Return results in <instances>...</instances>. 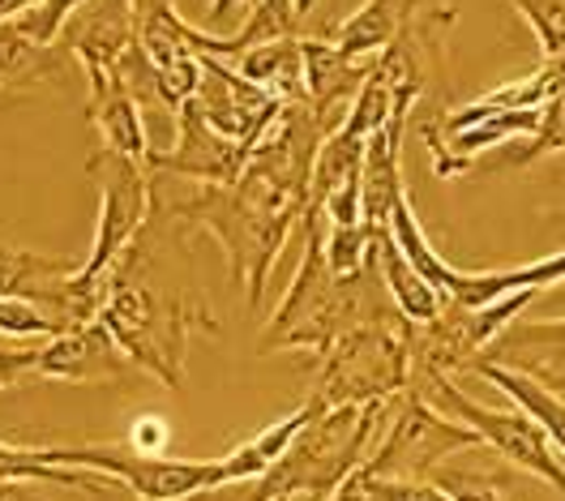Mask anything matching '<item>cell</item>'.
<instances>
[{"label":"cell","mask_w":565,"mask_h":501,"mask_svg":"<svg viewBox=\"0 0 565 501\" xmlns=\"http://www.w3.org/2000/svg\"><path fill=\"white\" fill-rule=\"evenodd\" d=\"M257 0H211V13H206V26H223L236 9H253Z\"/></svg>","instance_id":"d590c367"},{"label":"cell","mask_w":565,"mask_h":501,"mask_svg":"<svg viewBox=\"0 0 565 501\" xmlns=\"http://www.w3.org/2000/svg\"><path fill=\"white\" fill-rule=\"evenodd\" d=\"M535 129H540V111H493V116H484L480 125H471L462 134H437V120H428L424 125V146L433 154V177H462L476 154L510 142V138H535Z\"/></svg>","instance_id":"e0dca14e"},{"label":"cell","mask_w":565,"mask_h":501,"mask_svg":"<svg viewBox=\"0 0 565 501\" xmlns=\"http://www.w3.org/2000/svg\"><path fill=\"white\" fill-rule=\"evenodd\" d=\"M386 232H390V241L398 245V253L420 270L424 279L433 287H441L446 291V279H450V262L441 257V253L428 245V236H424V227H420V218H416V211H412V202L403 198L398 206H394V215H390V223H386Z\"/></svg>","instance_id":"4316f807"},{"label":"cell","mask_w":565,"mask_h":501,"mask_svg":"<svg viewBox=\"0 0 565 501\" xmlns=\"http://www.w3.org/2000/svg\"><path fill=\"white\" fill-rule=\"evenodd\" d=\"M377 270H382V284H386L394 309L412 326L433 322V318L446 309V291L428 284L420 270L398 253V245L390 241V232L377 236Z\"/></svg>","instance_id":"cb8c5ba5"},{"label":"cell","mask_w":565,"mask_h":501,"mask_svg":"<svg viewBox=\"0 0 565 501\" xmlns=\"http://www.w3.org/2000/svg\"><path fill=\"white\" fill-rule=\"evenodd\" d=\"M0 334H9V339H31V343H47V339L65 334V326L56 322L43 305L0 296Z\"/></svg>","instance_id":"f546056e"},{"label":"cell","mask_w":565,"mask_h":501,"mask_svg":"<svg viewBox=\"0 0 565 501\" xmlns=\"http://www.w3.org/2000/svg\"><path fill=\"white\" fill-rule=\"evenodd\" d=\"M138 39V4L134 0H86L61 31V47L82 61L86 77L116 73L120 56Z\"/></svg>","instance_id":"7c38bea8"},{"label":"cell","mask_w":565,"mask_h":501,"mask_svg":"<svg viewBox=\"0 0 565 501\" xmlns=\"http://www.w3.org/2000/svg\"><path fill=\"white\" fill-rule=\"evenodd\" d=\"M565 150V86L540 108V129H535V138H531L510 163L514 168H531L535 159H544V154H562Z\"/></svg>","instance_id":"4dcf8cb0"},{"label":"cell","mask_w":565,"mask_h":501,"mask_svg":"<svg viewBox=\"0 0 565 501\" xmlns=\"http://www.w3.org/2000/svg\"><path fill=\"white\" fill-rule=\"evenodd\" d=\"M300 47H305V104L313 108V116L321 120V129L334 134V129L348 120L360 86L369 82L373 61L343 56L330 39H321V35H305Z\"/></svg>","instance_id":"5bb4252c"},{"label":"cell","mask_w":565,"mask_h":501,"mask_svg":"<svg viewBox=\"0 0 565 501\" xmlns=\"http://www.w3.org/2000/svg\"><path fill=\"white\" fill-rule=\"evenodd\" d=\"M309 420H313V407L305 403L300 412H287V416H282V420H275L270 429H262L257 437L241 441L232 455H223L227 484H232V480H262V476L279 463L282 455H287V446L296 441V433L305 429Z\"/></svg>","instance_id":"484cf974"},{"label":"cell","mask_w":565,"mask_h":501,"mask_svg":"<svg viewBox=\"0 0 565 501\" xmlns=\"http://www.w3.org/2000/svg\"><path fill=\"white\" fill-rule=\"evenodd\" d=\"M471 369H476L484 382H493L497 391L505 394L514 407H523L531 420L548 433L553 450H557V455H565V394L548 391L540 377L519 373V369H510V364H497V360H489V356H480Z\"/></svg>","instance_id":"44dd1931"},{"label":"cell","mask_w":565,"mask_h":501,"mask_svg":"<svg viewBox=\"0 0 565 501\" xmlns=\"http://www.w3.org/2000/svg\"><path fill=\"white\" fill-rule=\"evenodd\" d=\"M43 459L56 467L111 476L138 501H193L227 484L223 459H168L125 446H43Z\"/></svg>","instance_id":"52a82bcc"},{"label":"cell","mask_w":565,"mask_h":501,"mask_svg":"<svg viewBox=\"0 0 565 501\" xmlns=\"http://www.w3.org/2000/svg\"><path fill=\"white\" fill-rule=\"evenodd\" d=\"M77 270H82V262H73V257H47V253L0 245V296L43 305L65 330L73 326V279H77Z\"/></svg>","instance_id":"9a60e30c"},{"label":"cell","mask_w":565,"mask_h":501,"mask_svg":"<svg viewBox=\"0 0 565 501\" xmlns=\"http://www.w3.org/2000/svg\"><path fill=\"white\" fill-rule=\"evenodd\" d=\"M441 484L450 489V498H455V501H505L493 484H489V480H462V476H446Z\"/></svg>","instance_id":"e575fe53"},{"label":"cell","mask_w":565,"mask_h":501,"mask_svg":"<svg viewBox=\"0 0 565 501\" xmlns=\"http://www.w3.org/2000/svg\"><path fill=\"white\" fill-rule=\"evenodd\" d=\"M416 99H398V108L386 125L369 138V150H364V172H360V189H364V223L386 232L394 206L407 198L403 189V129H407V111H412Z\"/></svg>","instance_id":"2e32d148"},{"label":"cell","mask_w":565,"mask_h":501,"mask_svg":"<svg viewBox=\"0 0 565 501\" xmlns=\"http://www.w3.org/2000/svg\"><path fill=\"white\" fill-rule=\"evenodd\" d=\"M134 364L120 352V343L107 334L104 322L70 326L65 334L39 343V360H35V377H43V382H77V386L116 382Z\"/></svg>","instance_id":"4fadbf2b"},{"label":"cell","mask_w":565,"mask_h":501,"mask_svg":"<svg viewBox=\"0 0 565 501\" xmlns=\"http://www.w3.org/2000/svg\"><path fill=\"white\" fill-rule=\"evenodd\" d=\"M412 391L428 398L437 412L462 420L467 429L480 433L484 446H493L505 463H514L519 471H531L540 480H548L557 493H565V463L557 459L548 433L531 420L523 407H484L471 394L455 386V377H428V382H412Z\"/></svg>","instance_id":"ba28073f"},{"label":"cell","mask_w":565,"mask_h":501,"mask_svg":"<svg viewBox=\"0 0 565 501\" xmlns=\"http://www.w3.org/2000/svg\"><path fill=\"white\" fill-rule=\"evenodd\" d=\"M236 73L248 77L253 86H262L279 104H300L305 99V47H300V35L270 39L262 47H248L245 56L236 61Z\"/></svg>","instance_id":"603a6c76"},{"label":"cell","mask_w":565,"mask_h":501,"mask_svg":"<svg viewBox=\"0 0 565 501\" xmlns=\"http://www.w3.org/2000/svg\"><path fill=\"white\" fill-rule=\"evenodd\" d=\"M305 253L296 266V279L287 287V296L279 300L275 318L262 330L257 352H318L326 356L334 348V339H343L348 330L377 318H403L390 300L382 270H377V245L373 257L360 275H334L330 257H326V218L313 206L305 223Z\"/></svg>","instance_id":"7a4b0ae2"},{"label":"cell","mask_w":565,"mask_h":501,"mask_svg":"<svg viewBox=\"0 0 565 501\" xmlns=\"http://www.w3.org/2000/svg\"><path fill=\"white\" fill-rule=\"evenodd\" d=\"M104 309L99 322L120 343L134 369L150 373L154 382L180 391L184 386V356L198 330H214L202 291H168L150 279V253L146 241H134L120 253V262L104 275Z\"/></svg>","instance_id":"3957f363"},{"label":"cell","mask_w":565,"mask_h":501,"mask_svg":"<svg viewBox=\"0 0 565 501\" xmlns=\"http://www.w3.org/2000/svg\"><path fill=\"white\" fill-rule=\"evenodd\" d=\"M565 284V249L553 257H540L527 266H510V270H450L446 279V300L467 305V309H484L497 305L514 291H544V287Z\"/></svg>","instance_id":"ac0fdd59"},{"label":"cell","mask_w":565,"mask_h":501,"mask_svg":"<svg viewBox=\"0 0 565 501\" xmlns=\"http://www.w3.org/2000/svg\"><path fill=\"white\" fill-rule=\"evenodd\" d=\"M86 0H43L39 9H31L26 18H18V31L31 35L35 43H56L61 31L70 26V18L82 9Z\"/></svg>","instance_id":"d6a6232c"},{"label":"cell","mask_w":565,"mask_h":501,"mask_svg":"<svg viewBox=\"0 0 565 501\" xmlns=\"http://www.w3.org/2000/svg\"><path fill=\"white\" fill-rule=\"evenodd\" d=\"M90 177H99V223H95V245L90 257L82 262L86 279L107 275L120 253L141 236V227L154 215V177L138 159L111 154L99 146V154H90Z\"/></svg>","instance_id":"9c48e42d"},{"label":"cell","mask_w":565,"mask_h":501,"mask_svg":"<svg viewBox=\"0 0 565 501\" xmlns=\"http://www.w3.org/2000/svg\"><path fill=\"white\" fill-rule=\"evenodd\" d=\"M514 9L531 22V31L544 47V61L565 47V0H514Z\"/></svg>","instance_id":"1f68e13d"},{"label":"cell","mask_w":565,"mask_h":501,"mask_svg":"<svg viewBox=\"0 0 565 501\" xmlns=\"http://www.w3.org/2000/svg\"><path fill=\"white\" fill-rule=\"evenodd\" d=\"M377 227L360 223V227H330L326 223V257L334 266V275H360L373 257V245H377Z\"/></svg>","instance_id":"f1b7e54d"},{"label":"cell","mask_w":565,"mask_h":501,"mask_svg":"<svg viewBox=\"0 0 565 501\" xmlns=\"http://www.w3.org/2000/svg\"><path fill=\"white\" fill-rule=\"evenodd\" d=\"M245 146L214 134L206 116L193 108V99L177 111V146L150 150V177H184L193 184H236L248 168Z\"/></svg>","instance_id":"8fae6325"},{"label":"cell","mask_w":565,"mask_h":501,"mask_svg":"<svg viewBox=\"0 0 565 501\" xmlns=\"http://www.w3.org/2000/svg\"><path fill=\"white\" fill-rule=\"evenodd\" d=\"M70 52L61 43H35L18 31V22L0 26V90L9 86H35L65 70Z\"/></svg>","instance_id":"d4e9b609"},{"label":"cell","mask_w":565,"mask_h":501,"mask_svg":"<svg viewBox=\"0 0 565 501\" xmlns=\"http://www.w3.org/2000/svg\"><path fill=\"white\" fill-rule=\"evenodd\" d=\"M424 0H369L360 4L352 18H343L339 26H330L321 39H330L343 56H355V61H373L382 56L394 39L407 31V22L416 18Z\"/></svg>","instance_id":"ffe728a7"},{"label":"cell","mask_w":565,"mask_h":501,"mask_svg":"<svg viewBox=\"0 0 565 501\" xmlns=\"http://www.w3.org/2000/svg\"><path fill=\"white\" fill-rule=\"evenodd\" d=\"M330 501H373V493L364 489V480H360V476H352V480H348V484H343Z\"/></svg>","instance_id":"74e56055"},{"label":"cell","mask_w":565,"mask_h":501,"mask_svg":"<svg viewBox=\"0 0 565 501\" xmlns=\"http://www.w3.org/2000/svg\"><path fill=\"white\" fill-rule=\"evenodd\" d=\"M193 108L206 116V125L214 134H223L227 142L253 150L275 129V120L282 116L287 104L270 99L262 86H253L248 77L227 70L218 56H202V82H198Z\"/></svg>","instance_id":"30bf717a"},{"label":"cell","mask_w":565,"mask_h":501,"mask_svg":"<svg viewBox=\"0 0 565 501\" xmlns=\"http://www.w3.org/2000/svg\"><path fill=\"white\" fill-rule=\"evenodd\" d=\"M326 138L330 134L305 99L287 104L275 129L253 146L245 177L236 184H193L163 206L168 218L193 223L223 245L232 284L245 291L248 309L262 305L282 245L313 211V163Z\"/></svg>","instance_id":"6da1fadb"},{"label":"cell","mask_w":565,"mask_h":501,"mask_svg":"<svg viewBox=\"0 0 565 501\" xmlns=\"http://www.w3.org/2000/svg\"><path fill=\"white\" fill-rule=\"evenodd\" d=\"M407 318H377L334 339V348L321 356L309 407L334 412V407H377L412 391V343H407Z\"/></svg>","instance_id":"5b68a950"},{"label":"cell","mask_w":565,"mask_h":501,"mask_svg":"<svg viewBox=\"0 0 565 501\" xmlns=\"http://www.w3.org/2000/svg\"><path fill=\"white\" fill-rule=\"evenodd\" d=\"M90 125L99 129V142L111 154H125V159H138L150 168V142H146V129H141V108L138 99L120 86L116 73L107 77H90Z\"/></svg>","instance_id":"d6986e66"},{"label":"cell","mask_w":565,"mask_h":501,"mask_svg":"<svg viewBox=\"0 0 565 501\" xmlns=\"http://www.w3.org/2000/svg\"><path fill=\"white\" fill-rule=\"evenodd\" d=\"M313 9H318V0H296V13H300V18L313 13Z\"/></svg>","instance_id":"f35d334b"},{"label":"cell","mask_w":565,"mask_h":501,"mask_svg":"<svg viewBox=\"0 0 565 501\" xmlns=\"http://www.w3.org/2000/svg\"><path fill=\"white\" fill-rule=\"evenodd\" d=\"M531 352H548V360H531L519 373H531V377H540L548 391L565 394V318L531 322V326H523V330H505L484 356L497 360V364H510V360L531 356Z\"/></svg>","instance_id":"7402d4cb"},{"label":"cell","mask_w":565,"mask_h":501,"mask_svg":"<svg viewBox=\"0 0 565 501\" xmlns=\"http://www.w3.org/2000/svg\"><path fill=\"white\" fill-rule=\"evenodd\" d=\"M43 0H0V26H9V22H18V18H26L31 9H39Z\"/></svg>","instance_id":"8d00e7d4"},{"label":"cell","mask_w":565,"mask_h":501,"mask_svg":"<svg viewBox=\"0 0 565 501\" xmlns=\"http://www.w3.org/2000/svg\"><path fill=\"white\" fill-rule=\"evenodd\" d=\"M471 446H484L480 433L467 429L462 420L446 416V412H437L416 391H407L386 403V420H382V433L360 467V476H369V480H424L437 463H446L450 455L471 450Z\"/></svg>","instance_id":"8992f818"},{"label":"cell","mask_w":565,"mask_h":501,"mask_svg":"<svg viewBox=\"0 0 565 501\" xmlns=\"http://www.w3.org/2000/svg\"><path fill=\"white\" fill-rule=\"evenodd\" d=\"M386 420V403L377 407H334L313 412V420L296 433L279 463L270 467L248 501H330L364 467Z\"/></svg>","instance_id":"277c9868"},{"label":"cell","mask_w":565,"mask_h":501,"mask_svg":"<svg viewBox=\"0 0 565 501\" xmlns=\"http://www.w3.org/2000/svg\"><path fill=\"white\" fill-rule=\"evenodd\" d=\"M364 150H369V138H352L343 129H334L321 142L318 163H313V206H321L339 184H348L364 172Z\"/></svg>","instance_id":"83f0119b"},{"label":"cell","mask_w":565,"mask_h":501,"mask_svg":"<svg viewBox=\"0 0 565 501\" xmlns=\"http://www.w3.org/2000/svg\"><path fill=\"white\" fill-rule=\"evenodd\" d=\"M360 480L373 493V501H455L446 484H433V480H369V476Z\"/></svg>","instance_id":"836d02e7"}]
</instances>
